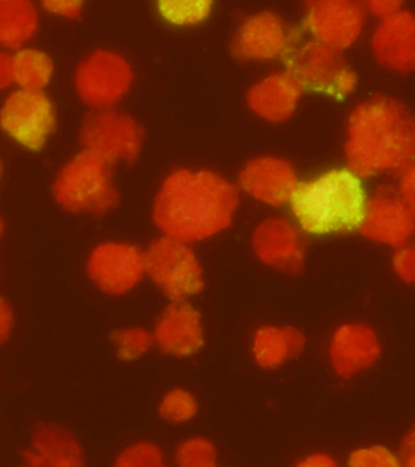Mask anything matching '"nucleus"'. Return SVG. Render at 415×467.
Returning <instances> with one entry per match:
<instances>
[{"label":"nucleus","mask_w":415,"mask_h":467,"mask_svg":"<svg viewBox=\"0 0 415 467\" xmlns=\"http://www.w3.org/2000/svg\"><path fill=\"white\" fill-rule=\"evenodd\" d=\"M367 14L361 0H307L304 25L312 38L344 51L361 36Z\"/></svg>","instance_id":"9d476101"},{"label":"nucleus","mask_w":415,"mask_h":467,"mask_svg":"<svg viewBox=\"0 0 415 467\" xmlns=\"http://www.w3.org/2000/svg\"><path fill=\"white\" fill-rule=\"evenodd\" d=\"M111 339L116 344L117 355L124 360L139 358L145 355L154 343L152 334L141 328L116 330Z\"/></svg>","instance_id":"a878e982"},{"label":"nucleus","mask_w":415,"mask_h":467,"mask_svg":"<svg viewBox=\"0 0 415 467\" xmlns=\"http://www.w3.org/2000/svg\"><path fill=\"white\" fill-rule=\"evenodd\" d=\"M398 189L403 201L415 214V161L401 172Z\"/></svg>","instance_id":"473e14b6"},{"label":"nucleus","mask_w":415,"mask_h":467,"mask_svg":"<svg viewBox=\"0 0 415 467\" xmlns=\"http://www.w3.org/2000/svg\"><path fill=\"white\" fill-rule=\"evenodd\" d=\"M197 410L196 399L182 389H175L167 393L160 406L161 417L171 424L191 420Z\"/></svg>","instance_id":"393cba45"},{"label":"nucleus","mask_w":415,"mask_h":467,"mask_svg":"<svg viewBox=\"0 0 415 467\" xmlns=\"http://www.w3.org/2000/svg\"><path fill=\"white\" fill-rule=\"evenodd\" d=\"M372 53L388 71L415 72V14L402 9L380 20L372 36Z\"/></svg>","instance_id":"2eb2a0df"},{"label":"nucleus","mask_w":415,"mask_h":467,"mask_svg":"<svg viewBox=\"0 0 415 467\" xmlns=\"http://www.w3.org/2000/svg\"><path fill=\"white\" fill-rule=\"evenodd\" d=\"M240 189L218 172L179 168L164 179L153 203V222L169 237L192 243L229 229Z\"/></svg>","instance_id":"f257e3e1"},{"label":"nucleus","mask_w":415,"mask_h":467,"mask_svg":"<svg viewBox=\"0 0 415 467\" xmlns=\"http://www.w3.org/2000/svg\"><path fill=\"white\" fill-rule=\"evenodd\" d=\"M283 58L286 71L296 77L305 91L330 95L343 100L358 87V75L348 66L344 51L314 38L296 44Z\"/></svg>","instance_id":"39448f33"},{"label":"nucleus","mask_w":415,"mask_h":467,"mask_svg":"<svg viewBox=\"0 0 415 467\" xmlns=\"http://www.w3.org/2000/svg\"><path fill=\"white\" fill-rule=\"evenodd\" d=\"M396 275L409 285H415V243H407L399 246L396 252L394 260Z\"/></svg>","instance_id":"c756f323"},{"label":"nucleus","mask_w":415,"mask_h":467,"mask_svg":"<svg viewBox=\"0 0 415 467\" xmlns=\"http://www.w3.org/2000/svg\"><path fill=\"white\" fill-rule=\"evenodd\" d=\"M366 203L362 179L348 168L333 169L300 182L290 200L301 229L314 234L358 230Z\"/></svg>","instance_id":"7ed1b4c3"},{"label":"nucleus","mask_w":415,"mask_h":467,"mask_svg":"<svg viewBox=\"0 0 415 467\" xmlns=\"http://www.w3.org/2000/svg\"><path fill=\"white\" fill-rule=\"evenodd\" d=\"M216 450L214 444L205 439H192L186 441L179 447L175 455L176 464L180 466L205 467L215 466Z\"/></svg>","instance_id":"bb28decb"},{"label":"nucleus","mask_w":415,"mask_h":467,"mask_svg":"<svg viewBox=\"0 0 415 467\" xmlns=\"http://www.w3.org/2000/svg\"><path fill=\"white\" fill-rule=\"evenodd\" d=\"M252 245L264 264L289 275H299L303 271V242L296 227L286 220H264L253 234Z\"/></svg>","instance_id":"dca6fc26"},{"label":"nucleus","mask_w":415,"mask_h":467,"mask_svg":"<svg viewBox=\"0 0 415 467\" xmlns=\"http://www.w3.org/2000/svg\"><path fill=\"white\" fill-rule=\"evenodd\" d=\"M214 0H157L161 18L178 27L201 25L211 16Z\"/></svg>","instance_id":"b1692460"},{"label":"nucleus","mask_w":415,"mask_h":467,"mask_svg":"<svg viewBox=\"0 0 415 467\" xmlns=\"http://www.w3.org/2000/svg\"><path fill=\"white\" fill-rule=\"evenodd\" d=\"M2 176H3V163H2V161H0V180H2Z\"/></svg>","instance_id":"58836bf2"},{"label":"nucleus","mask_w":415,"mask_h":467,"mask_svg":"<svg viewBox=\"0 0 415 467\" xmlns=\"http://www.w3.org/2000/svg\"><path fill=\"white\" fill-rule=\"evenodd\" d=\"M381 348L376 332L368 326L345 325L334 334L330 362L341 378L350 379L368 369L379 358Z\"/></svg>","instance_id":"6ab92c4d"},{"label":"nucleus","mask_w":415,"mask_h":467,"mask_svg":"<svg viewBox=\"0 0 415 467\" xmlns=\"http://www.w3.org/2000/svg\"><path fill=\"white\" fill-rule=\"evenodd\" d=\"M305 344L306 339L304 334L292 327H263L255 334L253 353L259 366L275 369L286 360L299 357Z\"/></svg>","instance_id":"412c9836"},{"label":"nucleus","mask_w":415,"mask_h":467,"mask_svg":"<svg viewBox=\"0 0 415 467\" xmlns=\"http://www.w3.org/2000/svg\"><path fill=\"white\" fill-rule=\"evenodd\" d=\"M348 465L355 467L401 466L398 457L384 447L363 448L351 454Z\"/></svg>","instance_id":"c85d7f7f"},{"label":"nucleus","mask_w":415,"mask_h":467,"mask_svg":"<svg viewBox=\"0 0 415 467\" xmlns=\"http://www.w3.org/2000/svg\"><path fill=\"white\" fill-rule=\"evenodd\" d=\"M358 233L369 241L399 248L415 234V214L403 201L399 189L380 186L367 198Z\"/></svg>","instance_id":"9b49d317"},{"label":"nucleus","mask_w":415,"mask_h":467,"mask_svg":"<svg viewBox=\"0 0 415 467\" xmlns=\"http://www.w3.org/2000/svg\"><path fill=\"white\" fill-rule=\"evenodd\" d=\"M54 65L42 51L25 49L14 57L15 83L26 90H42L50 82Z\"/></svg>","instance_id":"5701e85b"},{"label":"nucleus","mask_w":415,"mask_h":467,"mask_svg":"<svg viewBox=\"0 0 415 467\" xmlns=\"http://www.w3.org/2000/svg\"><path fill=\"white\" fill-rule=\"evenodd\" d=\"M143 253L124 243H102L88 261V275L98 288L111 296L133 289L145 275Z\"/></svg>","instance_id":"ddd939ff"},{"label":"nucleus","mask_w":415,"mask_h":467,"mask_svg":"<svg viewBox=\"0 0 415 467\" xmlns=\"http://www.w3.org/2000/svg\"><path fill=\"white\" fill-rule=\"evenodd\" d=\"M14 328V314L10 305L0 296V347L5 344Z\"/></svg>","instance_id":"72a5a7b5"},{"label":"nucleus","mask_w":415,"mask_h":467,"mask_svg":"<svg viewBox=\"0 0 415 467\" xmlns=\"http://www.w3.org/2000/svg\"><path fill=\"white\" fill-rule=\"evenodd\" d=\"M42 3L50 13L76 20L82 14L84 0H42Z\"/></svg>","instance_id":"7c9ffc66"},{"label":"nucleus","mask_w":415,"mask_h":467,"mask_svg":"<svg viewBox=\"0 0 415 467\" xmlns=\"http://www.w3.org/2000/svg\"><path fill=\"white\" fill-rule=\"evenodd\" d=\"M22 461L31 467L83 466L84 451L68 430L55 424H38L31 447L22 451Z\"/></svg>","instance_id":"aec40b11"},{"label":"nucleus","mask_w":415,"mask_h":467,"mask_svg":"<svg viewBox=\"0 0 415 467\" xmlns=\"http://www.w3.org/2000/svg\"><path fill=\"white\" fill-rule=\"evenodd\" d=\"M113 168L98 154L83 150L58 172L53 185L55 201L72 214L101 218L120 201Z\"/></svg>","instance_id":"20e7f679"},{"label":"nucleus","mask_w":415,"mask_h":467,"mask_svg":"<svg viewBox=\"0 0 415 467\" xmlns=\"http://www.w3.org/2000/svg\"><path fill=\"white\" fill-rule=\"evenodd\" d=\"M305 93L296 77L286 69L271 73L247 93V105L256 117L279 124L290 119Z\"/></svg>","instance_id":"f3484780"},{"label":"nucleus","mask_w":415,"mask_h":467,"mask_svg":"<svg viewBox=\"0 0 415 467\" xmlns=\"http://www.w3.org/2000/svg\"><path fill=\"white\" fill-rule=\"evenodd\" d=\"M361 2L367 13L383 20L402 10L406 0H361Z\"/></svg>","instance_id":"2f4dec72"},{"label":"nucleus","mask_w":415,"mask_h":467,"mask_svg":"<svg viewBox=\"0 0 415 467\" xmlns=\"http://www.w3.org/2000/svg\"><path fill=\"white\" fill-rule=\"evenodd\" d=\"M299 466L306 467H329L336 466V462L326 454H314L310 455L303 462H299Z\"/></svg>","instance_id":"e433bc0d"},{"label":"nucleus","mask_w":415,"mask_h":467,"mask_svg":"<svg viewBox=\"0 0 415 467\" xmlns=\"http://www.w3.org/2000/svg\"><path fill=\"white\" fill-rule=\"evenodd\" d=\"M145 272L171 301H186L204 288L203 271L189 243L163 237L143 253Z\"/></svg>","instance_id":"423d86ee"},{"label":"nucleus","mask_w":415,"mask_h":467,"mask_svg":"<svg viewBox=\"0 0 415 467\" xmlns=\"http://www.w3.org/2000/svg\"><path fill=\"white\" fill-rule=\"evenodd\" d=\"M348 169L361 179L398 172L415 161V115L394 98L377 95L348 117L345 143Z\"/></svg>","instance_id":"f03ea898"},{"label":"nucleus","mask_w":415,"mask_h":467,"mask_svg":"<svg viewBox=\"0 0 415 467\" xmlns=\"http://www.w3.org/2000/svg\"><path fill=\"white\" fill-rule=\"evenodd\" d=\"M4 233V223L2 218H0V237H2V234Z\"/></svg>","instance_id":"4c0bfd02"},{"label":"nucleus","mask_w":415,"mask_h":467,"mask_svg":"<svg viewBox=\"0 0 415 467\" xmlns=\"http://www.w3.org/2000/svg\"><path fill=\"white\" fill-rule=\"evenodd\" d=\"M153 339L167 355H193L204 345L200 314L186 301H172L158 321Z\"/></svg>","instance_id":"a211bd4d"},{"label":"nucleus","mask_w":415,"mask_h":467,"mask_svg":"<svg viewBox=\"0 0 415 467\" xmlns=\"http://www.w3.org/2000/svg\"><path fill=\"white\" fill-rule=\"evenodd\" d=\"M80 100L94 111L115 109L134 83L130 62L111 50H95L78 65L75 77Z\"/></svg>","instance_id":"6e6552de"},{"label":"nucleus","mask_w":415,"mask_h":467,"mask_svg":"<svg viewBox=\"0 0 415 467\" xmlns=\"http://www.w3.org/2000/svg\"><path fill=\"white\" fill-rule=\"evenodd\" d=\"M145 130L134 117L115 109L93 111L80 128L83 149L98 154L112 167L131 165L141 153Z\"/></svg>","instance_id":"0eeeda50"},{"label":"nucleus","mask_w":415,"mask_h":467,"mask_svg":"<svg viewBox=\"0 0 415 467\" xmlns=\"http://www.w3.org/2000/svg\"><path fill=\"white\" fill-rule=\"evenodd\" d=\"M296 44L294 33L279 15L262 11L242 22L230 50L236 60L264 62L285 57Z\"/></svg>","instance_id":"f8f14e48"},{"label":"nucleus","mask_w":415,"mask_h":467,"mask_svg":"<svg viewBox=\"0 0 415 467\" xmlns=\"http://www.w3.org/2000/svg\"><path fill=\"white\" fill-rule=\"evenodd\" d=\"M299 182L293 165L274 156L253 158L242 168L237 178L240 191L273 207L290 203Z\"/></svg>","instance_id":"4468645a"},{"label":"nucleus","mask_w":415,"mask_h":467,"mask_svg":"<svg viewBox=\"0 0 415 467\" xmlns=\"http://www.w3.org/2000/svg\"><path fill=\"white\" fill-rule=\"evenodd\" d=\"M36 29L38 14L31 0H0V46L21 49Z\"/></svg>","instance_id":"4be33fe9"},{"label":"nucleus","mask_w":415,"mask_h":467,"mask_svg":"<svg viewBox=\"0 0 415 467\" xmlns=\"http://www.w3.org/2000/svg\"><path fill=\"white\" fill-rule=\"evenodd\" d=\"M15 83L14 57L0 51V89H6Z\"/></svg>","instance_id":"c9c22d12"},{"label":"nucleus","mask_w":415,"mask_h":467,"mask_svg":"<svg viewBox=\"0 0 415 467\" xmlns=\"http://www.w3.org/2000/svg\"><path fill=\"white\" fill-rule=\"evenodd\" d=\"M0 127L22 146L39 150L57 129V115L42 90L21 89L10 95L4 104Z\"/></svg>","instance_id":"1a4fd4ad"},{"label":"nucleus","mask_w":415,"mask_h":467,"mask_svg":"<svg viewBox=\"0 0 415 467\" xmlns=\"http://www.w3.org/2000/svg\"><path fill=\"white\" fill-rule=\"evenodd\" d=\"M117 466H163V453L157 446L150 443H139L127 448L116 462Z\"/></svg>","instance_id":"cd10ccee"},{"label":"nucleus","mask_w":415,"mask_h":467,"mask_svg":"<svg viewBox=\"0 0 415 467\" xmlns=\"http://www.w3.org/2000/svg\"><path fill=\"white\" fill-rule=\"evenodd\" d=\"M399 461L403 466H415V426L403 437Z\"/></svg>","instance_id":"f704fd0d"}]
</instances>
